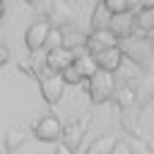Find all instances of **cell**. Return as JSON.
<instances>
[{"instance_id": "obj_22", "label": "cell", "mask_w": 154, "mask_h": 154, "mask_svg": "<svg viewBox=\"0 0 154 154\" xmlns=\"http://www.w3.org/2000/svg\"><path fill=\"white\" fill-rule=\"evenodd\" d=\"M0 2H2V0H0Z\"/></svg>"}, {"instance_id": "obj_1", "label": "cell", "mask_w": 154, "mask_h": 154, "mask_svg": "<svg viewBox=\"0 0 154 154\" xmlns=\"http://www.w3.org/2000/svg\"><path fill=\"white\" fill-rule=\"evenodd\" d=\"M113 89H116V82H113V75L111 72H103L99 70L91 79H89V96L94 103H103L113 96Z\"/></svg>"}, {"instance_id": "obj_16", "label": "cell", "mask_w": 154, "mask_h": 154, "mask_svg": "<svg viewBox=\"0 0 154 154\" xmlns=\"http://www.w3.org/2000/svg\"><path fill=\"white\" fill-rule=\"evenodd\" d=\"M60 77H63L65 87H67V84H79V82H82V75L77 72V67H75V65H70L67 70H63V72H60Z\"/></svg>"}, {"instance_id": "obj_2", "label": "cell", "mask_w": 154, "mask_h": 154, "mask_svg": "<svg viewBox=\"0 0 154 154\" xmlns=\"http://www.w3.org/2000/svg\"><path fill=\"white\" fill-rule=\"evenodd\" d=\"M63 94H65L63 77L55 75V72H51V70H46L41 75V96H43V101L46 103H58L63 99Z\"/></svg>"}, {"instance_id": "obj_7", "label": "cell", "mask_w": 154, "mask_h": 154, "mask_svg": "<svg viewBox=\"0 0 154 154\" xmlns=\"http://www.w3.org/2000/svg\"><path fill=\"white\" fill-rule=\"evenodd\" d=\"M94 60H96V67H99V70H103V72H116V70L120 67V63H123V51H120L118 46H113V48H106V51L96 53Z\"/></svg>"}, {"instance_id": "obj_14", "label": "cell", "mask_w": 154, "mask_h": 154, "mask_svg": "<svg viewBox=\"0 0 154 154\" xmlns=\"http://www.w3.org/2000/svg\"><path fill=\"white\" fill-rule=\"evenodd\" d=\"M137 26L144 31H154V7L152 10H142L137 14Z\"/></svg>"}, {"instance_id": "obj_19", "label": "cell", "mask_w": 154, "mask_h": 154, "mask_svg": "<svg viewBox=\"0 0 154 154\" xmlns=\"http://www.w3.org/2000/svg\"><path fill=\"white\" fill-rule=\"evenodd\" d=\"M53 154H72V152H70L67 147H63V144H58V149H55Z\"/></svg>"}, {"instance_id": "obj_18", "label": "cell", "mask_w": 154, "mask_h": 154, "mask_svg": "<svg viewBox=\"0 0 154 154\" xmlns=\"http://www.w3.org/2000/svg\"><path fill=\"white\" fill-rule=\"evenodd\" d=\"M5 63H7V48L0 46V65H5Z\"/></svg>"}, {"instance_id": "obj_4", "label": "cell", "mask_w": 154, "mask_h": 154, "mask_svg": "<svg viewBox=\"0 0 154 154\" xmlns=\"http://www.w3.org/2000/svg\"><path fill=\"white\" fill-rule=\"evenodd\" d=\"M75 60H77V53L70 51V48H65V46H60V48L46 53V70L60 75L63 70H67L70 65H75Z\"/></svg>"}, {"instance_id": "obj_11", "label": "cell", "mask_w": 154, "mask_h": 154, "mask_svg": "<svg viewBox=\"0 0 154 154\" xmlns=\"http://www.w3.org/2000/svg\"><path fill=\"white\" fill-rule=\"evenodd\" d=\"M135 5V0H103V7L113 14V17H120L125 12H130Z\"/></svg>"}, {"instance_id": "obj_6", "label": "cell", "mask_w": 154, "mask_h": 154, "mask_svg": "<svg viewBox=\"0 0 154 154\" xmlns=\"http://www.w3.org/2000/svg\"><path fill=\"white\" fill-rule=\"evenodd\" d=\"M116 34L111 31V29H99V31H94L91 36H87V48H89V55H96V53H101V51H106V48H113L116 46Z\"/></svg>"}, {"instance_id": "obj_12", "label": "cell", "mask_w": 154, "mask_h": 154, "mask_svg": "<svg viewBox=\"0 0 154 154\" xmlns=\"http://www.w3.org/2000/svg\"><path fill=\"white\" fill-rule=\"evenodd\" d=\"M108 29L116 34V38H123V36H128V31H130V19L128 17H113L111 19V24H108Z\"/></svg>"}, {"instance_id": "obj_3", "label": "cell", "mask_w": 154, "mask_h": 154, "mask_svg": "<svg viewBox=\"0 0 154 154\" xmlns=\"http://www.w3.org/2000/svg\"><path fill=\"white\" fill-rule=\"evenodd\" d=\"M34 135L41 142H58L63 135V123L55 116H43L34 123Z\"/></svg>"}, {"instance_id": "obj_5", "label": "cell", "mask_w": 154, "mask_h": 154, "mask_svg": "<svg viewBox=\"0 0 154 154\" xmlns=\"http://www.w3.org/2000/svg\"><path fill=\"white\" fill-rule=\"evenodd\" d=\"M48 31H51V24L48 22H34L26 34H24V41L29 46V51H41L46 46V38H48Z\"/></svg>"}, {"instance_id": "obj_15", "label": "cell", "mask_w": 154, "mask_h": 154, "mask_svg": "<svg viewBox=\"0 0 154 154\" xmlns=\"http://www.w3.org/2000/svg\"><path fill=\"white\" fill-rule=\"evenodd\" d=\"M60 46H63V31H60V29H51L43 48H46V51H55V48H60Z\"/></svg>"}, {"instance_id": "obj_13", "label": "cell", "mask_w": 154, "mask_h": 154, "mask_svg": "<svg viewBox=\"0 0 154 154\" xmlns=\"http://www.w3.org/2000/svg\"><path fill=\"white\" fill-rule=\"evenodd\" d=\"M111 19H113V14H111V12L101 5V7L94 12V22H91V24H94V31H99V29H108Z\"/></svg>"}, {"instance_id": "obj_9", "label": "cell", "mask_w": 154, "mask_h": 154, "mask_svg": "<svg viewBox=\"0 0 154 154\" xmlns=\"http://www.w3.org/2000/svg\"><path fill=\"white\" fill-rule=\"evenodd\" d=\"M116 144H118V140H116V135H111V132H106V135H101V137H96L91 144H89V149H87V154H113L116 152Z\"/></svg>"}, {"instance_id": "obj_20", "label": "cell", "mask_w": 154, "mask_h": 154, "mask_svg": "<svg viewBox=\"0 0 154 154\" xmlns=\"http://www.w3.org/2000/svg\"><path fill=\"white\" fill-rule=\"evenodd\" d=\"M147 38H149V43H154V31H147Z\"/></svg>"}, {"instance_id": "obj_17", "label": "cell", "mask_w": 154, "mask_h": 154, "mask_svg": "<svg viewBox=\"0 0 154 154\" xmlns=\"http://www.w3.org/2000/svg\"><path fill=\"white\" fill-rule=\"evenodd\" d=\"M135 2H140L142 10H152V7H154V0H135Z\"/></svg>"}, {"instance_id": "obj_8", "label": "cell", "mask_w": 154, "mask_h": 154, "mask_svg": "<svg viewBox=\"0 0 154 154\" xmlns=\"http://www.w3.org/2000/svg\"><path fill=\"white\" fill-rule=\"evenodd\" d=\"M84 128H87V123H84V120H79V123H77V120H72L70 125H65V128H63V135H60V140H63L60 144H63V147H67L70 152H75V149L79 147V142H82Z\"/></svg>"}, {"instance_id": "obj_10", "label": "cell", "mask_w": 154, "mask_h": 154, "mask_svg": "<svg viewBox=\"0 0 154 154\" xmlns=\"http://www.w3.org/2000/svg\"><path fill=\"white\" fill-rule=\"evenodd\" d=\"M75 67H77V72L82 75V79H91L96 72H99V67H96V60H94V55H77V60H75Z\"/></svg>"}, {"instance_id": "obj_21", "label": "cell", "mask_w": 154, "mask_h": 154, "mask_svg": "<svg viewBox=\"0 0 154 154\" xmlns=\"http://www.w3.org/2000/svg\"><path fill=\"white\" fill-rule=\"evenodd\" d=\"M2 12H5V7H2V2H0V19H2Z\"/></svg>"}]
</instances>
